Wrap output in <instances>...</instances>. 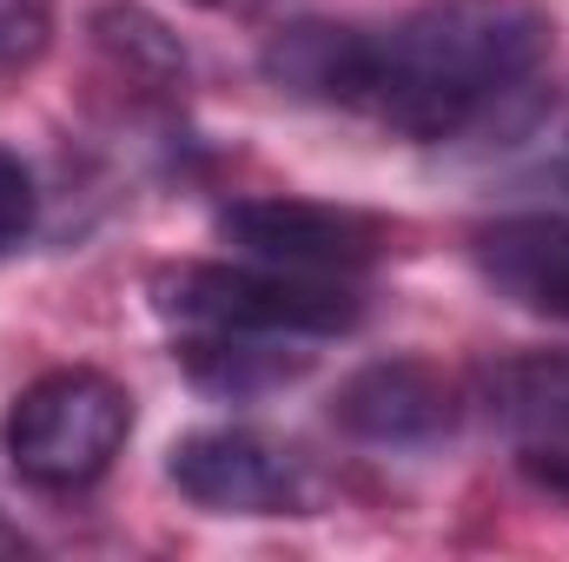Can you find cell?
<instances>
[{
    "label": "cell",
    "instance_id": "cell-4",
    "mask_svg": "<svg viewBox=\"0 0 569 562\" xmlns=\"http://www.w3.org/2000/svg\"><path fill=\"white\" fill-rule=\"evenodd\" d=\"M166 476L179 483V496L219 516H305L318 496L305 450H291L284 436H266L252 423L179 436L166 456Z\"/></svg>",
    "mask_w": 569,
    "mask_h": 562
},
{
    "label": "cell",
    "instance_id": "cell-6",
    "mask_svg": "<svg viewBox=\"0 0 569 562\" xmlns=\"http://www.w3.org/2000/svg\"><path fill=\"white\" fill-rule=\"evenodd\" d=\"M331 418L345 423L351 436L391 443V450H398V443H437V436L457 423V391H450L443 371H430L418 358H391V364L358 371V378L338 391Z\"/></svg>",
    "mask_w": 569,
    "mask_h": 562
},
{
    "label": "cell",
    "instance_id": "cell-8",
    "mask_svg": "<svg viewBox=\"0 0 569 562\" xmlns=\"http://www.w3.org/2000/svg\"><path fill=\"white\" fill-rule=\"evenodd\" d=\"M483 404L537 450H569V351H517L483 371Z\"/></svg>",
    "mask_w": 569,
    "mask_h": 562
},
{
    "label": "cell",
    "instance_id": "cell-9",
    "mask_svg": "<svg viewBox=\"0 0 569 562\" xmlns=\"http://www.w3.org/2000/svg\"><path fill=\"white\" fill-rule=\"evenodd\" d=\"M179 364L192 384L226 398H259L311 371V351H291V338H252V331H179Z\"/></svg>",
    "mask_w": 569,
    "mask_h": 562
},
{
    "label": "cell",
    "instance_id": "cell-10",
    "mask_svg": "<svg viewBox=\"0 0 569 562\" xmlns=\"http://www.w3.org/2000/svg\"><path fill=\"white\" fill-rule=\"evenodd\" d=\"M53 40V0H0V80H20Z\"/></svg>",
    "mask_w": 569,
    "mask_h": 562
},
{
    "label": "cell",
    "instance_id": "cell-13",
    "mask_svg": "<svg viewBox=\"0 0 569 562\" xmlns=\"http://www.w3.org/2000/svg\"><path fill=\"white\" fill-rule=\"evenodd\" d=\"M199 7H252V0H199Z\"/></svg>",
    "mask_w": 569,
    "mask_h": 562
},
{
    "label": "cell",
    "instance_id": "cell-7",
    "mask_svg": "<svg viewBox=\"0 0 569 562\" xmlns=\"http://www.w3.org/2000/svg\"><path fill=\"white\" fill-rule=\"evenodd\" d=\"M477 265L523 311L569 318V219H497L477 232Z\"/></svg>",
    "mask_w": 569,
    "mask_h": 562
},
{
    "label": "cell",
    "instance_id": "cell-5",
    "mask_svg": "<svg viewBox=\"0 0 569 562\" xmlns=\"http://www.w3.org/2000/svg\"><path fill=\"white\" fill-rule=\"evenodd\" d=\"M219 232L279 272L311 279H345L385 252V225L351 212V205H311V199H239L219 212Z\"/></svg>",
    "mask_w": 569,
    "mask_h": 562
},
{
    "label": "cell",
    "instance_id": "cell-3",
    "mask_svg": "<svg viewBox=\"0 0 569 562\" xmlns=\"http://www.w3.org/2000/svg\"><path fill=\"white\" fill-rule=\"evenodd\" d=\"M159 318L179 331H252V338H331L358 324V298L338 279L279 265H172L152 279Z\"/></svg>",
    "mask_w": 569,
    "mask_h": 562
},
{
    "label": "cell",
    "instance_id": "cell-1",
    "mask_svg": "<svg viewBox=\"0 0 569 562\" xmlns=\"http://www.w3.org/2000/svg\"><path fill=\"white\" fill-rule=\"evenodd\" d=\"M550 40L537 0H430L391 27L298 20L266 47V73L291 100L345 107L437 145L523 93L543 73Z\"/></svg>",
    "mask_w": 569,
    "mask_h": 562
},
{
    "label": "cell",
    "instance_id": "cell-11",
    "mask_svg": "<svg viewBox=\"0 0 569 562\" xmlns=\"http://www.w3.org/2000/svg\"><path fill=\"white\" fill-rule=\"evenodd\" d=\"M33 219H40V192H33V172L20 165V152L0 145V259L20 252L33 239Z\"/></svg>",
    "mask_w": 569,
    "mask_h": 562
},
{
    "label": "cell",
    "instance_id": "cell-2",
    "mask_svg": "<svg viewBox=\"0 0 569 562\" xmlns=\"http://www.w3.org/2000/svg\"><path fill=\"white\" fill-rule=\"evenodd\" d=\"M133 436V398L107 371H47L7 411V456L33 490H87L113 470Z\"/></svg>",
    "mask_w": 569,
    "mask_h": 562
},
{
    "label": "cell",
    "instance_id": "cell-12",
    "mask_svg": "<svg viewBox=\"0 0 569 562\" xmlns=\"http://www.w3.org/2000/svg\"><path fill=\"white\" fill-rule=\"evenodd\" d=\"M0 556H27V536H20L7 516H0Z\"/></svg>",
    "mask_w": 569,
    "mask_h": 562
}]
</instances>
